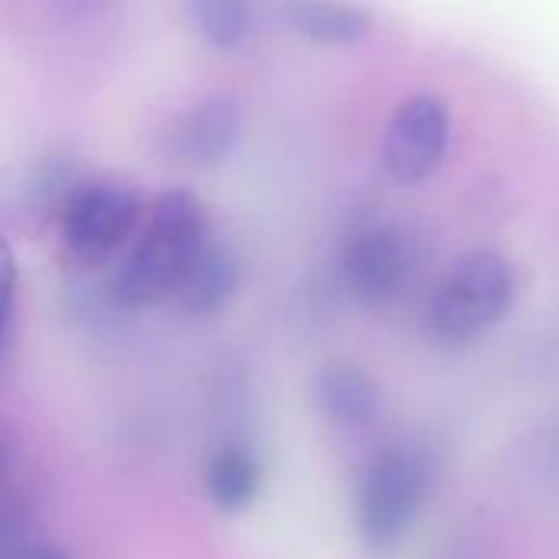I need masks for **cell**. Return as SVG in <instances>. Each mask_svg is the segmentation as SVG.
Segmentation results:
<instances>
[{
  "mask_svg": "<svg viewBox=\"0 0 559 559\" xmlns=\"http://www.w3.org/2000/svg\"><path fill=\"white\" fill-rule=\"evenodd\" d=\"M210 219L203 203L190 190H164L151 216L121 259L111 292L128 308H147L170 298L197 249L210 239Z\"/></svg>",
  "mask_w": 559,
  "mask_h": 559,
  "instance_id": "1",
  "label": "cell"
},
{
  "mask_svg": "<svg viewBox=\"0 0 559 559\" xmlns=\"http://www.w3.org/2000/svg\"><path fill=\"white\" fill-rule=\"evenodd\" d=\"M141 219V197L131 183L111 177H92L62 197L59 236L66 252L79 265L108 262L118 249L131 242Z\"/></svg>",
  "mask_w": 559,
  "mask_h": 559,
  "instance_id": "4",
  "label": "cell"
},
{
  "mask_svg": "<svg viewBox=\"0 0 559 559\" xmlns=\"http://www.w3.org/2000/svg\"><path fill=\"white\" fill-rule=\"evenodd\" d=\"M203 488L219 514H242L262 491V465L246 445H219L203 465Z\"/></svg>",
  "mask_w": 559,
  "mask_h": 559,
  "instance_id": "10",
  "label": "cell"
},
{
  "mask_svg": "<svg viewBox=\"0 0 559 559\" xmlns=\"http://www.w3.org/2000/svg\"><path fill=\"white\" fill-rule=\"evenodd\" d=\"M518 301V269L495 249L465 252L432 288L423 314L426 334L442 347L468 344L501 324Z\"/></svg>",
  "mask_w": 559,
  "mask_h": 559,
  "instance_id": "2",
  "label": "cell"
},
{
  "mask_svg": "<svg viewBox=\"0 0 559 559\" xmlns=\"http://www.w3.org/2000/svg\"><path fill=\"white\" fill-rule=\"evenodd\" d=\"M295 33L321 46H350L370 33V16L344 3H292L282 10Z\"/></svg>",
  "mask_w": 559,
  "mask_h": 559,
  "instance_id": "11",
  "label": "cell"
},
{
  "mask_svg": "<svg viewBox=\"0 0 559 559\" xmlns=\"http://www.w3.org/2000/svg\"><path fill=\"white\" fill-rule=\"evenodd\" d=\"M452 118L449 105L439 95H409L400 102L383 131V167L396 183H423L429 180L445 151H449Z\"/></svg>",
  "mask_w": 559,
  "mask_h": 559,
  "instance_id": "5",
  "label": "cell"
},
{
  "mask_svg": "<svg viewBox=\"0 0 559 559\" xmlns=\"http://www.w3.org/2000/svg\"><path fill=\"white\" fill-rule=\"evenodd\" d=\"M13 298H16V259L10 242L0 236V341L7 337L13 318Z\"/></svg>",
  "mask_w": 559,
  "mask_h": 559,
  "instance_id": "13",
  "label": "cell"
},
{
  "mask_svg": "<svg viewBox=\"0 0 559 559\" xmlns=\"http://www.w3.org/2000/svg\"><path fill=\"white\" fill-rule=\"evenodd\" d=\"M193 29L213 49H236L252 33V7L242 0H197L187 7Z\"/></svg>",
  "mask_w": 559,
  "mask_h": 559,
  "instance_id": "12",
  "label": "cell"
},
{
  "mask_svg": "<svg viewBox=\"0 0 559 559\" xmlns=\"http://www.w3.org/2000/svg\"><path fill=\"white\" fill-rule=\"evenodd\" d=\"M432 459L416 442H393L370 459L357 488V534L373 557H390L416 527L429 491Z\"/></svg>",
  "mask_w": 559,
  "mask_h": 559,
  "instance_id": "3",
  "label": "cell"
},
{
  "mask_svg": "<svg viewBox=\"0 0 559 559\" xmlns=\"http://www.w3.org/2000/svg\"><path fill=\"white\" fill-rule=\"evenodd\" d=\"M318 413L337 429H367L380 416V386L350 360H328L311 377Z\"/></svg>",
  "mask_w": 559,
  "mask_h": 559,
  "instance_id": "8",
  "label": "cell"
},
{
  "mask_svg": "<svg viewBox=\"0 0 559 559\" xmlns=\"http://www.w3.org/2000/svg\"><path fill=\"white\" fill-rule=\"evenodd\" d=\"M239 282H242V269H239L236 252L223 239L210 236L190 259L170 298L177 301L183 314L210 318V314H219L236 298Z\"/></svg>",
  "mask_w": 559,
  "mask_h": 559,
  "instance_id": "7",
  "label": "cell"
},
{
  "mask_svg": "<svg viewBox=\"0 0 559 559\" xmlns=\"http://www.w3.org/2000/svg\"><path fill=\"white\" fill-rule=\"evenodd\" d=\"M419 265L416 236L403 226H373L357 233L344 252V278L364 305L393 301Z\"/></svg>",
  "mask_w": 559,
  "mask_h": 559,
  "instance_id": "6",
  "label": "cell"
},
{
  "mask_svg": "<svg viewBox=\"0 0 559 559\" xmlns=\"http://www.w3.org/2000/svg\"><path fill=\"white\" fill-rule=\"evenodd\" d=\"M23 559H69V557H66V550H59V547H33L29 554H23Z\"/></svg>",
  "mask_w": 559,
  "mask_h": 559,
  "instance_id": "14",
  "label": "cell"
},
{
  "mask_svg": "<svg viewBox=\"0 0 559 559\" xmlns=\"http://www.w3.org/2000/svg\"><path fill=\"white\" fill-rule=\"evenodd\" d=\"M239 128H242V115H239V105L229 95L200 98L180 118V128L174 131L177 157L193 164V167L219 164L236 147Z\"/></svg>",
  "mask_w": 559,
  "mask_h": 559,
  "instance_id": "9",
  "label": "cell"
}]
</instances>
